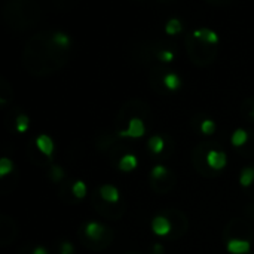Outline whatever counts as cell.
I'll return each mask as SVG.
<instances>
[{
    "label": "cell",
    "instance_id": "cell-4",
    "mask_svg": "<svg viewBox=\"0 0 254 254\" xmlns=\"http://www.w3.org/2000/svg\"><path fill=\"white\" fill-rule=\"evenodd\" d=\"M36 146L48 158L54 153V140L49 135H46V134H42V135H39L36 138Z\"/></svg>",
    "mask_w": 254,
    "mask_h": 254
},
{
    "label": "cell",
    "instance_id": "cell-20",
    "mask_svg": "<svg viewBox=\"0 0 254 254\" xmlns=\"http://www.w3.org/2000/svg\"><path fill=\"white\" fill-rule=\"evenodd\" d=\"M167 168L164 165H155L152 170V177L153 179H162L164 176H167Z\"/></svg>",
    "mask_w": 254,
    "mask_h": 254
},
{
    "label": "cell",
    "instance_id": "cell-15",
    "mask_svg": "<svg viewBox=\"0 0 254 254\" xmlns=\"http://www.w3.org/2000/svg\"><path fill=\"white\" fill-rule=\"evenodd\" d=\"M28 124H30V119H28L27 115H19L15 119V127H16L18 132H25L28 129Z\"/></svg>",
    "mask_w": 254,
    "mask_h": 254
},
{
    "label": "cell",
    "instance_id": "cell-26",
    "mask_svg": "<svg viewBox=\"0 0 254 254\" xmlns=\"http://www.w3.org/2000/svg\"><path fill=\"white\" fill-rule=\"evenodd\" d=\"M253 116H254V109H253Z\"/></svg>",
    "mask_w": 254,
    "mask_h": 254
},
{
    "label": "cell",
    "instance_id": "cell-11",
    "mask_svg": "<svg viewBox=\"0 0 254 254\" xmlns=\"http://www.w3.org/2000/svg\"><path fill=\"white\" fill-rule=\"evenodd\" d=\"M247 138H249L247 131L243 129V128H238V129H235V132L232 134L231 141H232V144H234L235 147H240V146H244V144H246Z\"/></svg>",
    "mask_w": 254,
    "mask_h": 254
},
{
    "label": "cell",
    "instance_id": "cell-14",
    "mask_svg": "<svg viewBox=\"0 0 254 254\" xmlns=\"http://www.w3.org/2000/svg\"><path fill=\"white\" fill-rule=\"evenodd\" d=\"M165 31H167L168 34H171V36L180 33V31H182V21H180L179 18H171V19L167 22V25H165Z\"/></svg>",
    "mask_w": 254,
    "mask_h": 254
},
{
    "label": "cell",
    "instance_id": "cell-13",
    "mask_svg": "<svg viewBox=\"0 0 254 254\" xmlns=\"http://www.w3.org/2000/svg\"><path fill=\"white\" fill-rule=\"evenodd\" d=\"M254 182V168L253 167H249V168H244L241 171V176H240V183L241 186L247 188L250 186Z\"/></svg>",
    "mask_w": 254,
    "mask_h": 254
},
{
    "label": "cell",
    "instance_id": "cell-7",
    "mask_svg": "<svg viewBox=\"0 0 254 254\" xmlns=\"http://www.w3.org/2000/svg\"><path fill=\"white\" fill-rule=\"evenodd\" d=\"M137 165H138V159L135 158V155H131V153L124 155L119 161V170L124 173H129V171L135 170Z\"/></svg>",
    "mask_w": 254,
    "mask_h": 254
},
{
    "label": "cell",
    "instance_id": "cell-3",
    "mask_svg": "<svg viewBox=\"0 0 254 254\" xmlns=\"http://www.w3.org/2000/svg\"><path fill=\"white\" fill-rule=\"evenodd\" d=\"M152 231L158 235V237H165L171 232V223L167 217L164 216H158L152 220Z\"/></svg>",
    "mask_w": 254,
    "mask_h": 254
},
{
    "label": "cell",
    "instance_id": "cell-8",
    "mask_svg": "<svg viewBox=\"0 0 254 254\" xmlns=\"http://www.w3.org/2000/svg\"><path fill=\"white\" fill-rule=\"evenodd\" d=\"M193 36L196 39H201L207 43H211V45H216L219 42V36L216 31L210 30V28H202V30H195L193 31Z\"/></svg>",
    "mask_w": 254,
    "mask_h": 254
},
{
    "label": "cell",
    "instance_id": "cell-24",
    "mask_svg": "<svg viewBox=\"0 0 254 254\" xmlns=\"http://www.w3.org/2000/svg\"><path fill=\"white\" fill-rule=\"evenodd\" d=\"M33 254H48V250L45 247H36L33 250Z\"/></svg>",
    "mask_w": 254,
    "mask_h": 254
},
{
    "label": "cell",
    "instance_id": "cell-19",
    "mask_svg": "<svg viewBox=\"0 0 254 254\" xmlns=\"http://www.w3.org/2000/svg\"><path fill=\"white\" fill-rule=\"evenodd\" d=\"M201 131H202L205 135L214 134V131H216V122L211 121V119H205V121L201 124Z\"/></svg>",
    "mask_w": 254,
    "mask_h": 254
},
{
    "label": "cell",
    "instance_id": "cell-18",
    "mask_svg": "<svg viewBox=\"0 0 254 254\" xmlns=\"http://www.w3.org/2000/svg\"><path fill=\"white\" fill-rule=\"evenodd\" d=\"M12 170H13V164H12V161H10V159H7V158H1V159H0V176H1V177H4V176H6V174H9Z\"/></svg>",
    "mask_w": 254,
    "mask_h": 254
},
{
    "label": "cell",
    "instance_id": "cell-1",
    "mask_svg": "<svg viewBox=\"0 0 254 254\" xmlns=\"http://www.w3.org/2000/svg\"><path fill=\"white\" fill-rule=\"evenodd\" d=\"M144 132H146L144 122L140 118H132L128 122V127L125 129L119 131V135L121 137H129V138H140L144 135Z\"/></svg>",
    "mask_w": 254,
    "mask_h": 254
},
{
    "label": "cell",
    "instance_id": "cell-5",
    "mask_svg": "<svg viewBox=\"0 0 254 254\" xmlns=\"http://www.w3.org/2000/svg\"><path fill=\"white\" fill-rule=\"evenodd\" d=\"M100 196L106 201V202H110V204H115L119 201V190L116 186L113 185H103L100 188Z\"/></svg>",
    "mask_w": 254,
    "mask_h": 254
},
{
    "label": "cell",
    "instance_id": "cell-6",
    "mask_svg": "<svg viewBox=\"0 0 254 254\" xmlns=\"http://www.w3.org/2000/svg\"><path fill=\"white\" fill-rule=\"evenodd\" d=\"M226 247L231 254H247L252 249V244L244 240H231Z\"/></svg>",
    "mask_w": 254,
    "mask_h": 254
},
{
    "label": "cell",
    "instance_id": "cell-10",
    "mask_svg": "<svg viewBox=\"0 0 254 254\" xmlns=\"http://www.w3.org/2000/svg\"><path fill=\"white\" fill-rule=\"evenodd\" d=\"M164 85L170 89V91H176L182 86V79L176 74V73H168L164 77Z\"/></svg>",
    "mask_w": 254,
    "mask_h": 254
},
{
    "label": "cell",
    "instance_id": "cell-23",
    "mask_svg": "<svg viewBox=\"0 0 254 254\" xmlns=\"http://www.w3.org/2000/svg\"><path fill=\"white\" fill-rule=\"evenodd\" d=\"M74 252V247H73V244H70V243H64L63 246H61V250H60V253L61 254H73Z\"/></svg>",
    "mask_w": 254,
    "mask_h": 254
},
{
    "label": "cell",
    "instance_id": "cell-16",
    "mask_svg": "<svg viewBox=\"0 0 254 254\" xmlns=\"http://www.w3.org/2000/svg\"><path fill=\"white\" fill-rule=\"evenodd\" d=\"M71 190H73V195H74L77 199H82V198H85V195H86V185H85L82 180H77V182H74Z\"/></svg>",
    "mask_w": 254,
    "mask_h": 254
},
{
    "label": "cell",
    "instance_id": "cell-21",
    "mask_svg": "<svg viewBox=\"0 0 254 254\" xmlns=\"http://www.w3.org/2000/svg\"><path fill=\"white\" fill-rule=\"evenodd\" d=\"M158 58L162 61V63H171L174 60V54L171 51H161L158 54Z\"/></svg>",
    "mask_w": 254,
    "mask_h": 254
},
{
    "label": "cell",
    "instance_id": "cell-12",
    "mask_svg": "<svg viewBox=\"0 0 254 254\" xmlns=\"http://www.w3.org/2000/svg\"><path fill=\"white\" fill-rule=\"evenodd\" d=\"M147 146H149V149H150V152H152V153H161V152L164 150L165 143H164L162 137H159V135H153V137H150V140H149Z\"/></svg>",
    "mask_w": 254,
    "mask_h": 254
},
{
    "label": "cell",
    "instance_id": "cell-17",
    "mask_svg": "<svg viewBox=\"0 0 254 254\" xmlns=\"http://www.w3.org/2000/svg\"><path fill=\"white\" fill-rule=\"evenodd\" d=\"M52 40L57 43V45H60V46H68V43H70V37L65 34V33H63V31H57V33H54V36H52Z\"/></svg>",
    "mask_w": 254,
    "mask_h": 254
},
{
    "label": "cell",
    "instance_id": "cell-2",
    "mask_svg": "<svg viewBox=\"0 0 254 254\" xmlns=\"http://www.w3.org/2000/svg\"><path fill=\"white\" fill-rule=\"evenodd\" d=\"M207 164L213 170H223L228 164V156L222 150H210L207 155Z\"/></svg>",
    "mask_w": 254,
    "mask_h": 254
},
{
    "label": "cell",
    "instance_id": "cell-9",
    "mask_svg": "<svg viewBox=\"0 0 254 254\" xmlns=\"http://www.w3.org/2000/svg\"><path fill=\"white\" fill-rule=\"evenodd\" d=\"M85 234L86 237H89L91 240H100L101 235L104 234V228L101 223L98 222H89L86 226H85Z\"/></svg>",
    "mask_w": 254,
    "mask_h": 254
},
{
    "label": "cell",
    "instance_id": "cell-25",
    "mask_svg": "<svg viewBox=\"0 0 254 254\" xmlns=\"http://www.w3.org/2000/svg\"><path fill=\"white\" fill-rule=\"evenodd\" d=\"M153 250H155V254H161L162 253V246H161V244H156V246L153 247Z\"/></svg>",
    "mask_w": 254,
    "mask_h": 254
},
{
    "label": "cell",
    "instance_id": "cell-22",
    "mask_svg": "<svg viewBox=\"0 0 254 254\" xmlns=\"http://www.w3.org/2000/svg\"><path fill=\"white\" fill-rule=\"evenodd\" d=\"M64 177V171L60 168V167H54L52 168V179L55 180V182H58V180H61Z\"/></svg>",
    "mask_w": 254,
    "mask_h": 254
}]
</instances>
